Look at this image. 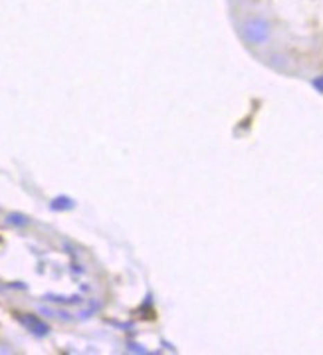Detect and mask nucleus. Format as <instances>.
I'll list each match as a JSON object with an SVG mask.
<instances>
[{
  "label": "nucleus",
  "instance_id": "nucleus-2",
  "mask_svg": "<svg viewBox=\"0 0 323 355\" xmlns=\"http://www.w3.org/2000/svg\"><path fill=\"white\" fill-rule=\"evenodd\" d=\"M22 322H24V326L28 327V329H32L34 334H38V336H46V334H48V326L42 324L36 315L26 313V315H22Z\"/></svg>",
  "mask_w": 323,
  "mask_h": 355
},
{
  "label": "nucleus",
  "instance_id": "nucleus-4",
  "mask_svg": "<svg viewBox=\"0 0 323 355\" xmlns=\"http://www.w3.org/2000/svg\"><path fill=\"white\" fill-rule=\"evenodd\" d=\"M313 87H315L317 92H322L323 94V76H320L317 80H313Z\"/></svg>",
  "mask_w": 323,
  "mask_h": 355
},
{
  "label": "nucleus",
  "instance_id": "nucleus-1",
  "mask_svg": "<svg viewBox=\"0 0 323 355\" xmlns=\"http://www.w3.org/2000/svg\"><path fill=\"white\" fill-rule=\"evenodd\" d=\"M240 36H242L244 42L250 44V46H262L272 36V24H270V20L264 18V16H248L240 24Z\"/></svg>",
  "mask_w": 323,
  "mask_h": 355
},
{
  "label": "nucleus",
  "instance_id": "nucleus-3",
  "mask_svg": "<svg viewBox=\"0 0 323 355\" xmlns=\"http://www.w3.org/2000/svg\"><path fill=\"white\" fill-rule=\"evenodd\" d=\"M10 220H12L15 225H26V218H24V216H18V214H12Z\"/></svg>",
  "mask_w": 323,
  "mask_h": 355
}]
</instances>
